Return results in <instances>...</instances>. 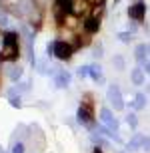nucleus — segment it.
Returning a JSON list of instances; mask_svg holds the SVG:
<instances>
[{"instance_id":"1","label":"nucleus","mask_w":150,"mask_h":153,"mask_svg":"<svg viewBox=\"0 0 150 153\" xmlns=\"http://www.w3.org/2000/svg\"><path fill=\"white\" fill-rule=\"evenodd\" d=\"M18 58V34L16 32H6L2 36V54L0 60L2 62H12Z\"/></svg>"},{"instance_id":"2","label":"nucleus","mask_w":150,"mask_h":153,"mask_svg":"<svg viewBox=\"0 0 150 153\" xmlns=\"http://www.w3.org/2000/svg\"><path fill=\"white\" fill-rule=\"evenodd\" d=\"M90 100V96H86V102H82V105L78 108V114H76V117H78V121L84 125H92L94 121V114H92V102H88Z\"/></svg>"},{"instance_id":"3","label":"nucleus","mask_w":150,"mask_h":153,"mask_svg":"<svg viewBox=\"0 0 150 153\" xmlns=\"http://www.w3.org/2000/svg\"><path fill=\"white\" fill-rule=\"evenodd\" d=\"M108 102L114 105L116 111L124 109V100H122V91H120V88H118V84H112L108 88Z\"/></svg>"},{"instance_id":"4","label":"nucleus","mask_w":150,"mask_h":153,"mask_svg":"<svg viewBox=\"0 0 150 153\" xmlns=\"http://www.w3.org/2000/svg\"><path fill=\"white\" fill-rule=\"evenodd\" d=\"M54 56H56L58 60H68V58L72 56V46L66 44L64 40H56V42H54Z\"/></svg>"},{"instance_id":"5","label":"nucleus","mask_w":150,"mask_h":153,"mask_svg":"<svg viewBox=\"0 0 150 153\" xmlns=\"http://www.w3.org/2000/svg\"><path fill=\"white\" fill-rule=\"evenodd\" d=\"M100 121H102V125H106L110 131H118V121H116V117L112 115V111H110L108 108L100 109Z\"/></svg>"},{"instance_id":"6","label":"nucleus","mask_w":150,"mask_h":153,"mask_svg":"<svg viewBox=\"0 0 150 153\" xmlns=\"http://www.w3.org/2000/svg\"><path fill=\"white\" fill-rule=\"evenodd\" d=\"M144 14H146V4L142 0H138L136 4H132L128 8V16L132 18V20H136V22H142L144 20Z\"/></svg>"},{"instance_id":"7","label":"nucleus","mask_w":150,"mask_h":153,"mask_svg":"<svg viewBox=\"0 0 150 153\" xmlns=\"http://www.w3.org/2000/svg\"><path fill=\"white\" fill-rule=\"evenodd\" d=\"M142 143H144V135H142V133H134L132 139L126 143V149L128 151H138V149L142 147Z\"/></svg>"},{"instance_id":"8","label":"nucleus","mask_w":150,"mask_h":153,"mask_svg":"<svg viewBox=\"0 0 150 153\" xmlns=\"http://www.w3.org/2000/svg\"><path fill=\"white\" fill-rule=\"evenodd\" d=\"M54 84H56V88H68L70 85V74L64 72V70H60V72L54 76Z\"/></svg>"},{"instance_id":"9","label":"nucleus","mask_w":150,"mask_h":153,"mask_svg":"<svg viewBox=\"0 0 150 153\" xmlns=\"http://www.w3.org/2000/svg\"><path fill=\"white\" fill-rule=\"evenodd\" d=\"M84 30H86L88 34H94V32H98V30H100V20H98L96 16L86 18V22H84Z\"/></svg>"},{"instance_id":"10","label":"nucleus","mask_w":150,"mask_h":153,"mask_svg":"<svg viewBox=\"0 0 150 153\" xmlns=\"http://www.w3.org/2000/svg\"><path fill=\"white\" fill-rule=\"evenodd\" d=\"M130 79H132L134 85H142L144 84V70L142 68H134L132 72H130Z\"/></svg>"},{"instance_id":"11","label":"nucleus","mask_w":150,"mask_h":153,"mask_svg":"<svg viewBox=\"0 0 150 153\" xmlns=\"http://www.w3.org/2000/svg\"><path fill=\"white\" fill-rule=\"evenodd\" d=\"M90 78H92L94 82H98V84H102V82H104L102 68H100V66H90Z\"/></svg>"},{"instance_id":"12","label":"nucleus","mask_w":150,"mask_h":153,"mask_svg":"<svg viewBox=\"0 0 150 153\" xmlns=\"http://www.w3.org/2000/svg\"><path fill=\"white\" fill-rule=\"evenodd\" d=\"M146 44H138L136 46V50H134V58L138 60L140 64H144V60H146Z\"/></svg>"},{"instance_id":"13","label":"nucleus","mask_w":150,"mask_h":153,"mask_svg":"<svg viewBox=\"0 0 150 153\" xmlns=\"http://www.w3.org/2000/svg\"><path fill=\"white\" fill-rule=\"evenodd\" d=\"M146 105V96L144 94H136V97H134V102H132V108L134 109H142Z\"/></svg>"},{"instance_id":"14","label":"nucleus","mask_w":150,"mask_h":153,"mask_svg":"<svg viewBox=\"0 0 150 153\" xmlns=\"http://www.w3.org/2000/svg\"><path fill=\"white\" fill-rule=\"evenodd\" d=\"M8 100H10V105H12V108H20V96H16V90H10V91H8Z\"/></svg>"},{"instance_id":"15","label":"nucleus","mask_w":150,"mask_h":153,"mask_svg":"<svg viewBox=\"0 0 150 153\" xmlns=\"http://www.w3.org/2000/svg\"><path fill=\"white\" fill-rule=\"evenodd\" d=\"M126 123L132 127V129H136V125H138V115L136 114H128L126 115Z\"/></svg>"},{"instance_id":"16","label":"nucleus","mask_w":150,"mask_h":153,"mask_svg":"<svg viewBox=\"0 0 150 153\" xmlns=\"http://www.w3.org/2000/svg\"><path fill=\"white\" fill-rule=\"evenodd\" d=\"M112 64L116 66V70H124V68H126V62H124V58H122V56H114Z\"/></svg>"},{"instance_id":"17","label":"nucleus","mask_w":150,"mask_h":153,"mask_svg":"<svg viewBox=\"0 0 150 153\" xmlns=\"http://www.w3.org/2000/svg\"><path fill=\"white\" fill-rule=\"evenodd\" d=\"M20 76H22V70H20V68H12L10 74H8V78H10L12 82H18V79H20Z\"/></svg>"},{"instance_id":"18","label":"nucleus","mask_w":150,"mask_h":153,"mask_svg":"<svg viewBox=\"0 0 150 153\" xmlns=\"http://www.w3.org/2000/svg\"><path fill=\"white\" fill-rule=\"evenodd\" d=\"M78 78H86V76H90V66H82V68H78Z\"/></svg>"},{"instance_id":"19","label":"nucleus","mask_w":150,"mask_h":153,"mask_svg":"<svg viewBox=\"0 0 150 153\" xmlns=\"http://www.w3.org/2000/svg\"><path fill=\"white\" fill-rule=\"evenodd\" d=\"M118 38H120V42H124V44H126V42H130V40H132V34H130V32H120V34H118Z\"/></svg>"},{"instance_id":"20","label":"nucleus","mask_w":150,"mask_h":153,"mask_svg":"<svg viewBox=\"0 0 150 153\" xmlns=\"http://www.w3.org/2000/svg\"><path fill=\"white\" fill-rule=\"evenodd\" d=\"M12 153H24V143H14V147H12Z\"/></svg>"},{"instance_id":"21","label":"nucleus","mask_w":150,"mask_h":153,"mask_svg":"<svg viewBox=\"0 0 150 153\" xmlns=\"http://www.w3.org/2000/svg\"><path fill=\"white\" fill-rule=\"evenodd\" d=\"M142 149L150 151V135H144V143H142Z\"/></svg>"},{"instance_id":"22","label":"nucleus","mask_w":150,"mask_h":153,"mask_svg":"<svg viewBox=\"0 0 150 153\" xmlns=\"http://www.w3.org/2000/svg\"><path fill=\"white\" fill-rule=\"evenodd\" d=\"M94 56H96V58H102V46H98V48L94 50Z\"/></svg>"},{"instance_id":"23","label":"nucleus","mask_w":150,"mask_h":153,"mask_svg":"<svg viewBox=\"0 0 150 153\" xmlns=\"http://www.w3.org/2000/svg\"><path fill=\"white\" fill-rule=\"evenodd\" d=\"M6 20H8V18H6V14H0V24H6Z\"/></svg>"},{"instance_id":"24","label":"nucleus","mask_w":150,"mask_h":153,"mask_svg":"<svg viewBox=\"0 0 150 153\" xmlns=\"http://www.w3.org/2000/svg\"><path fill=\"white\" fill-rule=\"evenodd\" d=\"M144 72H148V74H150V62L146 64V68H144Z\"/></svg>"},{"instance_id":"25","label":"nucleus","mask_w":150,"mask_h":153,"mask_svg":"<svg viewBox=\"0 0 150 153\" xmlns=\"http://www.w3.org/2000/svg\"><path fill=\"white\" fill-rule=\"evenodd\" d=\"M92 153H102V151H100V149H98V147H96V149H94V151H92Z\"/></svg>"},{"instance_id":"26","label":"nucleus","mask_w":150,"mask_h":153,"mask_svg":"<svg viewBox=\"0 0 150 153\" xmlns=\"http://www.w3.org/2000/svg\"><path fill=\"white\" fill-rule=\"evenodd\" d=\"M146 50H148V54H150V44H146Z\"/></svg>"}]
</instances>
